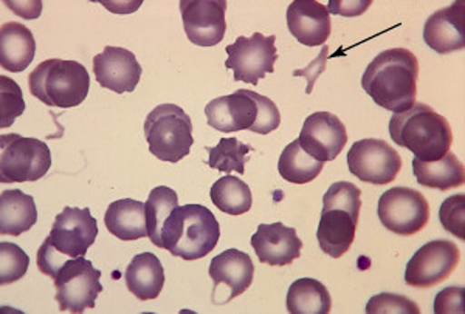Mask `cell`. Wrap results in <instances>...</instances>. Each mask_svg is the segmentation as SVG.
Here are the masks:
<instances>
[{
  "label": "cell",
  "instance_id": "36",
  "mask_svg": "<svg viewBox=\"0 0 465 314\" xmlns=\"http://www.w3.org/2000/svg\"><path fill=\"white\" fill-rule=\"evenodd\" d=\"M368 314H420L416 302L402 294L381 293L370 299L366 305Z\"/></svg>",
  "mask_w": 465,
  "mask_h": 314
},
{
  "label": "cell",
  "instance_id": "33",
  "mask_svg": "<svg viewBox=\"0 0 465 314\" xmlns=\"http://www.w3.org/2000/svg\"><path fill=\"white\" fill-rule=\"evenodd\" d=\"M360 195L361 191L355 184L349 182L333 183L322 197V211L343 210L355 219H359L360 210H361Z\"/></svg>",
  "mask_w": 465,
  "mask_h": 314
},
{
  "label": "cell",
  "instance_id": "29",
  "mask_svg": "<svg viewBox=\"0 0 465 314\" xmlns=\"http://www.w3.org/2000/svg\"><path fill=\"white\" fill-rule=\"evenodd\" d=\"M210 197L214 206L228 215L245 214L252 210L253 204L249 184L232 175L217 180L216 183L213 184Z\"/></svg>",
  "mask_w": 465,
  "mask_h": 314
},
{
  "label": "cell",
  "instance_id": "8",
  "mask_svg": "<svg viewBox=\"0 0 465 314\" xmlns=\"http://www.w3.org/2000/svg\"><path fill=\"white\" fill-rule=\"evenodd\" d=\"M377 214L386 230L397 236H414L429 223L430 204L416 189L397 186L381 195Z\"/></svg>",
  "mask_w": 465,
  "mask_h": 314
},
{
  "label": "cell",
  "instance_id": "24",
  "mask_svg": "<svg viewBox=\"0 0 465 314\" xmlns=\"http://www.w3.org/2000/svg\"><path fill=\"white\" fill-rule=\"evenodd\" d=\"M127 289L140 300L159 298L164 285V271L159 257L153 252H142L134 257L124 274Z\"/></svg>",
  "mask_w": 465,
  "mask_h": 314
},
{
  "label": "cell",
  "instance_id": "21",
  "mask_svg": "<svg viewBox=\"0 0 465 314\" xmlns=\"http://www.w3.org/2000/svg\"><path fill=\"white\" fill-rule=\"evenodd\" d=\"M359 219L343 210L322 211L317 239L322 252L340 259L349 251L355 240Z\"/></svg>",
  "mask_w": 465,
  "mask_h": 314
},
{
  "label": "cell",
  "instance_id": "14",
  "mask_svg": "<svg viewBox=\"0 0 465 314\" xmlns=\"http://www.w3.org/2000/svg\"><path fill=\"white\" fill-rule=\"evenodd\" d=\"M298 142L318 162H333L348 142V132L339 116L331 112H317L307 116Z\"/></svg>",
  "mask_w": 465,
  "mask_h": 314
},
{
  "label": "cell",
  "instance_id": "17",
  "mask_svg": "<svg viewBox=\"0 0 465 314\" xmlns=\"http://www.w3.org/2000/svg\"><path fill=\"white\" fill-rule=\"evenodd\" d=\"M252 247L261 263L286 267L302 256V241L296 236L295 228L276 221L258 226L252 237Z\"/></svg>",
  "mask_w": 465,
  "mask_h": 314
},
{
  "label": "cell",
  "instance_id": "28",
  "mask_svg": "<svg viewBox=\"0 0 465 314\" xmlns=\"http://www.w3.org/2000/svg\"><path fill=\"white\" fill-rule=\"evenodd\" d=\"M324 168V162H318L300 146L296 138L282 151L278 162L281 177L293 184H307L317 179Z\"/></svg>",
  "mask_w": 465,
  "mask_h": 314
},
{
  "label": "cell",
  "instance_id": "13",
  "mask_svg": "<svg viewBox=\"0 0 465 314\" xmlns=\"http://www.w3.org/2000/svg\"><path fill=\"white\" fill-rule=\"evenodd\" d=\"M225 0H182L180 13L186 36L197 47H214L227 32Z\"/></svg>",
  "mask_w": 465,
  "mask_h": 314
},
{
  "label": "cell",
  "instance_id": "16",
  "mask_svg": "<svg viewBox=\"0 0 465 314\" xmlns=\"http://www.w3.org/2000/svg\"><path fill=\"white\" fill-rule=\"evenodd\" d=\"M287 26L298 43L306 47L324 45L332 32L328 6L317 0H295L287 8Z\"/></svg>",
  "mask_w": 465,
  "mask_h": 314
},
{
  "label": "cell",
  "instance_id": "38",
  "mask_svg": "<svg viewBox=\"0 0 465 314\" xmlns=\"http://www.w3.org/2000/svg\"><path fill=\"white\" fill-rule=\"evenodd\" d=\"M69 259L70 257L64 256L61 252L56 251L52 247V243L45 239L41 248H39V251H37V268H39V271L48 276V278L54 279L61 267Z\"/></svg>",
  "mask_w": 465,
  "mask_h": 314
},
{
  "label": "cell",
  "instance_id": "9",
  "mask_svg": "<svg viewBox=\"0 0 465 314\" xmlns=\"http://www.w3.org/2000/svg\"><path fill=\"white\" fill-rule=\"evenodd\" d=\"M276 36H264L254 33L253 36H239L236 43L228 45L225 67L232 70L234 81L258 85L265 74L275 72L278 52Z\"/></svg>",
  "mask_w": 465,
  "mask_h": 314
},
{
  "label": "cell",
  "instance_id": "23",
  "mask_svg": "<svg viewBox=\"0 0 465 314\" xmlns=\"http://www.w3.org/2000/svg\"><path fill=\"white\" fill-rule=\"evenodd\" d=\"M36 203L32 195L19 189L4 191L0 195V234L19 237L36 225Z\"/></svg>",
  "mask_w": 465,
  "mask_h": 314
},
{
  "label": "cell",
  "instance_id": "32",
  "mask_svg": "<svg viewBox=\"0 0 465 314\" xmlns=\"http://www.w3.org/2000/svg\"><path fill=\"white\" fill-rule=\"evenodd\" d=\"M30 257L15 243H0V285L5 287L21 280L27 274Z\"/></svg>",
  "mask_w": 465,
  "mask_h": 314
},
{
  "label": "cell",
  "instance_id": "25",
  "mask_svg": "<svg viewBox=\"0 0 465 314\" xmlns=\"http://www.w3.org/2000/svg\"><path fill=\"white\" fill-rule=\"evenodd\" d=\"M104 223L112 236L120 240L133 241L148 236L144 203L138 200H116L107 208Z\"/></svg>",
  "mask_w": 465,
  "mask_h": 314
},
{
  "label": "cell",
  "instance_id": "35",
  "mask_svg": "<svg viewBox=\"0 0 465 314\" xmlns=\"http://www.w3.org/2000/svg\"><path fill=\"white\" fill-rule=\"evenodd\" d=\"M439 221L450 234L465 240V195H451L439 210Z\"/></svg>",
  "mask_w": 465,
  "mask_h": 314
},
{
  "label": "cell",
  "instance_id": "1",
  "mask_svg": "<svg viewBox=\"0 0 465 314\" xmlns=\"http://www.w3.org/2000/svg\"><path fill=\"white\" fill-rule=\"evenodd\" d=\"M419 61L407 48H390L366 67L361 87L385 111L411 109L418 94Z\"/></svg>",
  "mask_w": 465,
  "mask_h": 314
},
{
  "label": "cell",
  "instance_id": "5",
  "mask_svg": "<svg viewBox=\"0 0 465 314\" xmlns=\"http://www.w3.org/2000/svg\"><path fill=\"white\" fill-rule=\"evenodd\" d=\"M144 136L149 152L162 162H179L194 144L191 118L175 104L157 105L146 116Z\"/></svg>",
  "mask_w": 465,
  "mask_h": 314
},
{
  "label": "cell",
  "instance_id": "18",
  "mask_svg": "<svg viewBox=\"0 0 465 314\" xmlns=\"http://www.w3.org/2000/svg\"><path fill=\"white\" fill-rule=\"evenodd\" d=\"M205 115L208 126L223 133L250 131L258 116V105L250 96L249 90L241 89L236 93L208 103Z\"/></svg>",
  "mask_w": 465,
  "mask_h": 314
},
{
  "label": "cell",
  "instance_id": "40",
  "mask_svg": "<svg viewBox=\"0 0 465 314\" xmlns=\"http://www.w3.org/2000/svg\"><path fill=\"white\" fill-rule=\"evenodd\" d=\"M328 56L329 47L324 45V47L322 48V53L318 54V58L315 59L311 65H307V68H304V70H295V72H293V76H304V78H307V83H309L306 89L307 94L312 93L313 85L317 83L318 76H320V74L324 72V68H326Z\"/></svg>",
  "mask_w": 465,
  "mask_h": 314
},
{
  "label": "cell",
  "instance_id": "20",
  "mask_svg": "<svg viewBox=\"0 0 465 314\" xmlns=\"http://www.w3.org/2000/svg\"><path fill=\"white\" fill-rule=\"evenodd\" d=\"M208 272L214 282L213 293L217 291L221 285L228 287L230 289L228 302L250 289L254 278L253 260L247 252L239 251V250H227L213 259Z\"/></svg>",
  "mask_w": 465,
  "mask_h": 314
},
{
  "label": "cell",
  "instance_id": "3",
  "mask_svg": "<svg viewBox=\"0 0 465 314\" xmlns=\"http://www.w3.org/2000/svg\"><path fill=\"white\" fill-rule=\"evenodd\" d=\"M221 239V226L212 211L202 204L177 206L164 221L163 250L183 260L208 256Z\"/></svg>",
  "mask_w": 465,
  "mask_h": 314
},
{
  "label": "cell",
  "instance_id": "7",
  "mask_svg": "<svg viewBox=\"0 0 465 314\" xmlns=\"http://www.w3.org/2000/svg\"><path fill=\"white\" fill-rule=\"evenodd\" d=\"M100 279V270L84 257L69 259L54 279L59 311L80 314L95 309L96 298L103 291Z\"/></svg>",
  "mask_w": 465,
  "mask_h": 314
},
{
  "label": "cell",
  "instance_id": "22",
  "mask_svg": "<svg viewBox=\"0 0 465 314\" xmlns=\"http://www.w3.org/2000/svg\"><path fill=\"white\" fill-rule=\"evenodd\" d=\"M36 41L30 28L19 22H6L0 28V65L4 70L21 74L33 63Z\"/></svg>",
  "mask_w": 465,
  "mask_h": 314
},
{
  "label": "cell",
  "instance_id": "27",
  "mask_svg": "<svg viewBox=\"0 0 465 314\" xmlns=\"http://www.w3.org/2000/svg\"><path fill=\"white\" fill-rule=\"evenodd\" d=\"M286 305L291 314H328L332 299L322 282L304 278L292 283Z\"/></svg>",
  "mask_w": 465,
  "mask_h": 314
},
{
  "label": "cell",
  "instance_id": "4",
  "mask_svg": "<svg viewBox=\"0 0 465 314\" xmlns=\"http://www.w3.org/2000/svg\"><path fill=\"white\" fill-rule=\"evenodd\" d=\"M28 87L48 107L72 109L84 103L89 94V72L76 61L47 59L30 74Z\"/></svg>",
  "mask_w": 465,
  "mask_h": 314
},
{
  "label": "cell",
  "instance_id": "37",
  "mask_svg": "<svg viewBox=\"0 0 465 314\" xmlns=\"http://www.w3.org/2000/svg\"><path fill=\"white\" fill-rule=\"evenodd\" d=\"M249 94L258 105V116L253 126L250 127V131L260 135H267L270 132L276 131L281 124V115L275 103L269 100L267 96L256 93L253 90H249Z\"/></svg>",
  "mask_w": 465,
  "mask_h": 314
},
{
  "label": "cell",
  "instance_id": "6",
  "mask_svg": "<svg viewBox=\"0 0 465 314\" xmlns=\"http://www.w3.org/2000/svg\"><path fill=\"white\" fill-rule=\"evenodd\" d=\"M0 182L28 183L47 175L52 168V152L36 138L10 133L0 138Z\"/></svg>",
  "mask_w": 465,
  "mask_h": 314
},
{
  "label": "cell",
  "instance_id": "2",
  "mask_svg": "<svg viewBox=\"0 0 465 314\" xmlns=\"http://www.w3.org/2000/svg\"><path fill=\"white\" fill-rule=\"evenodd\" d=\"M390 135L397 146L405 147L420 162H438L453 142L447 118L423 103H414L411 109L394 113L390 120Z\"/></svg>",
  "mask_w": 465,
  "mask_h": 314
},
{
  "label": "cell",
  "instance_id": "30",
  "mask_svg": "<svg viewBox=\"0 0 465 314\" xmlns=\"http://www.w3.org/2000/svg\"><path fill=\"white\" fill-rule=\"evenodd\" d=\"M177 206H179V197L175 194V191L168 186H159L151 191L148 201L144 203V214L148 223L149 240L153 241L155 247L163 250L162 231H163L164 221H168L171 212Z\"/></svg>",
  "mask_w": 465,
  "mask_h": 314
},
{
  "label": "cell",
  "instance_id": "12",
  "mask_svg": "<svg viewBox=\"0 0 465 314\" xmlns=\"http://www.w3.org/2000/svg\"><path fill=\"white\" fill-rule=\"evenodd\" d=\"M98 236V223L92 217L89 208H64L61 214L56 215L54 226L47 240L52 247L64 256L74 259L84 257L89 248L95 243Z\"/></svg>",
  "mask_w": 465,
  "mask_h": 314
},
{
  "label": "cell",
  "instance_id": "19",
  "mask_svg": "<svg viewBox=\"0 0 465 314\" xmlns=\"http://www.w3.org/2000/svg\"><path fill=\"white\" fill-rule=\"evenodd\" d=\"M464 2L438 10L425 22L423 41L439 54L460 52L465 47Z\"/></svg>",
  "mask_w": 465,
  "mask_h": 314
},
{
  "label": "cell",
  "instance_id": "34",
  "mask_svg": "<svg viewBox=\"0 0 465 314\" xmlns=\"http://www.w3.org/2000/svg\"><path fill=\"white\" fill-rule=\"evenodd\" d=\"M0 127L6 129L13 126L17 116L25 112V101L16 81L8 76H0Z\"/></svg>",
  "mask_w": 465,
  "mask_h": 314
},
{
  "label": "cell",
  "instance_id": "31",
  "mask_svg": "<svg viewBox=\"0 0 465 314\" xmlns=\"http://www.w3.org/2000/svg\"><path fill=\"white\" fill-rule=\"evenodd\" d=\"M208 151V164L210 168L217 169L221 172H238L239 175L245 173V162L247 153L253 151L250 144H242L238 138H223L219 144L214 147H206Z\"/></svg>",
  "mask_w": 465,
  "mask_h": 314
},
{
  "label": "cell",
  "instance_id": "41",
  "mask_svg": "<svg viewBox=\"0 0 465 314\" xmlns=\"http://www.w3.org/2000/svg\"><path fill=\"white\" fill-rule=\"evenodd\" d=\"M371 0L365 2H341V0H331L329 2V15H340V16H359L370 8Z\"/></svg>",
  "mask_w": 465,
  "mask_h": 314
},
{
  "label": "cell",
  "instance_id": "15",
  "mask_svg": "<svg viewBox=\"0 0 465 314\" xmlns=\"http://www.w3.org/2000/svg\"><path fill=\"white\" fill-rule=\"evenodd\" d=\"M94 74L103 89L118 94L131 93L137 89L143 68L133 52L109 45L94 58Z\"/></svg>",
  "mask_w": 465,
  "mask_h": 314
},
{
  "label": "cell",
  "instance_id": "10",
  "mask_svg": "<svg viewBox=\"0 0 465 314\" xmlns=\"http://www.w3.org/2000/svg\"><path fill=\"white\" fill-rule=\"evenodd\" d=\"M348 168L363 183H392L402 169V158L394 147L379 138L355 142L349 149Z\"/></svg>",
  "mask_w": 465,
  "mask_h": 314
},
{
  "label": "cell",
  "instance_id": "39",
  "mask_svg": "<svg viewBox=\"0 0 465 314\" xmlns=\"http://www.w3.org/2000/svg\"><path fill=\"white\" fill-rule=\"evenodd\" d=\"M464 289L449 287L438 293L434 299V313H464Z\"/></svg>",
  "mask_w": 465,
  "mask_h": 314
},
{
  "label": "cell",
  "instance_id": "11",
  "mask_svg": "<svg viewBox=\"0 0 465 314\" xmlns=\"http://www.w3.org/2000/svg\"><path fill=\"white\" fill-rule=\"evenodd\" d=\"M460 259V248L453 241H429L407 263L405 282L412 289H431L449 279Z\"/></svg>",
  "mask_w": 465,
  "mask_h": 314
},
{
  "label": "cell",
  "instance_id": "26",
  "mask_svg": "<svg viewBox=\"0 0 465 314\" xmlns=\"http://www.w3.org/2000/svg\"><path fill=\"white\" fill-rule=\"evenodd\" d=\"M412 172L418 179V183L422 184L423 188L450 191L460 188L465 183L464 164L451 151L445 153L438 162H420L414 158Z\"/></svg>",
  "mask_w": 465,
  "mask_h": 314
}]
</instances>
